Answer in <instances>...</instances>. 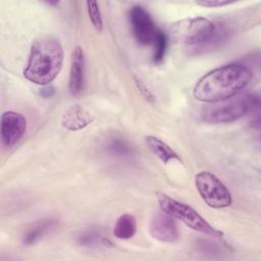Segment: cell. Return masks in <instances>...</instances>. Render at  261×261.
<instances>
[{
  "label": "cell",
  "instance_id": "cell-1",
  "mask_svg": "<svg viewBox=\"0 0 261 261\" xmlns=\"http://www.w3.org/2000/svg\"><path fill=\"white\" fill-rule=\"evenodd\" d=\"M252 80V71L245 65L230 63L203 75L196 84L193 95L202 102L215 103L236 96Z\"/></svg>",
  "mask_w": 261,
  "mask_h": 261
},
{
  "label": "cell",
  "instance_id": "cell-2",
  "mask_svg": "<svg viewBox=\"0 0 261 261\" xmlns=\"http://www.w3.org/2000/svg\"><path fill=\"white\" fill-rule=\"evenodd\" d=\"M63 56L62 46L57 39L43 37L36 40L31 47L23 76L37 85H49L60 72Z\"/></svg>",
  "mask_w": 261,
  "mask_h": 261
},
{
  "label": "cell",
  "instance_id": "cell-3",
  "mask_svg": "<svg viewBox=\"0 0 261 261\" xmlns=\"http://www.w3.org/2000/svg\"><path fill=\"white\" fill-rule=\"evenodd\" d=\"M259 96L246 94L212 103L201 112V117L208 123H228L251 113L259 106Z\"/></svg>",
  "mask_w": 261,
  "mask_h": 261
},
{
  "label": "cell",
  "instance_id": "cell-4",
  "mask_svg": "<svg viewBox=\"0 0 261 261\" xmlns=\"http://www.w3.org/2000/svg\"><path fill=\"white\" fill-rule=\"evenodd\" d=\"M158 203L161 211L180 220L190 228L211 237L221 238L223 236L222 231L213 227L189 205L176 201L163 193L158 194Z\"/></svg>",
  "mask_w": 261,
  "mask_h": 261
},
{
  "label": "cell",
  "instance_id": "cell-5",
  "mask_svg": "<svg viewBox=\"0 0 261 261\" xmlns=\"http://www.w3.org/2000/svg\"><path fill=\"white\" fill-rule=\"evenodd\" d=\"M214 30L215 22L204 17H191L172 23L169 33L175 42L197 47L206 43Z\"/></svg>",
  "mask_w": 261,
  "mask_h": 261
},
{
  "label": "cell",
  "instance_id": "cell-6",
  "mask_svg": "<svg viewBox=\"0 0 261 261\" xmlns=\"http://www.w3.org/2000/svg\"><path fill=\"white\" fill-rule=\"evenodd\" d=\"M197 191L211 208H225L231 204V195L226 186L213 173L201 171L195 176Z\"/></svg>",
  "mask_w": 261,
  "mask_h": 261
},
{
  "label": "cell",
  "instance_id": "cell-7",
  "mask_svg": "<svg viewBox=\"0 0 261 261\" xmlns=\"http://www.w3.org/2000/svg\"><path fill=\"white\" fill-rule=\"evenodd\" d=\"M128 19L136 41L143 46L153 45L159 29L145 7L134 5L128 11Z\"/></svg>",
  "mask_w": 261,
  "mask_h": 261
},
{
  "label": "cell",
  "instance_id": "cell-8",
  "mask_svg": "<svg viewBox=\"0 0 261 261\" xmlns=\"http://www.w3.org/2000/svg\"><path fill=\"white\" fill-rule=\"evenodd\" d=\"M27 128L25 118L17 112L6 111L1 115L2 143L10 148L23 136Z\"/></svg>",
  "mask_w": 261,
  "mask_h": 261
},
{
  "label": "cell",
  "instance_id": "cell-9",
  "mask_svg": "<svg viewBox=\"0 0 261 261\" xmlns=\"http://www.w3.org/2000/svg\"><path fill=\"white\" fill-rule=\"evenodd\" d=\"M149 227L151 236L160 242L174 243L179 238L174 218L163 211L156 212L152 216Z\"/></svg>",
  "mask_w": 261,
  "mask_h": 261
},
{
  "label": "cell",
  "instance_id": "cell-10",
  "mask_svg": "<svg viewBox=\"0 0 261 261\" xmlns=\"http://www.w3.org/2000/svg\"><path fill=\"white\" fill-rule=\"evenodd\" d=\"M85 81V55L80 46H76L71 54V63L68 79V90L71 95H79L84 89Z\"/></svg>",
  "mask_w": 261,
  "mask_h": 261
},
{
  "label": "cell",
  "instance_id": "cell-11",
  "mask_svg": "<svg viewBox=\"0 0 261 261\" xmlns=\"http://www.w3.org/2000/svg\"><path fill=\"white\" fill-rule=\"evenodd\" d=\"M94 120L93 113L81 105L68 108L61 117V125L68 130H80L88 126Z\"/></svg>",
  "mask_w": 261,
  "mask_h": 261
},
{
  "label": "cell",
  "instance_id": "cell-12",
  "mask_svg": "<svg viewBox=\"0 0 261 261\" xmlns=\"http://www.w3.org/2000/svg\"><path fill=\"white\" fill-rule=\"evenodd\" d=\"M145 142L149 149L164 163L170 160H180L179 156L165 142L154 136H147Z\"/></svg>",
  "mask_w": 261,
  "mask_h": 261
},
{
  "label": "cell",
  "instance_id": "cell-13",
  "mask_svg": "<svg viewBox=\"0 0 261 261\" xmlns=\"http://www.w3.org/2000/svg\"><path fill=\"white\" fill-rule=\"evenodd\" d=\"M137 230V221L132 214H122L116 220L113 234L119 240H128L134 237Z\"/></svg>",
  "mask_w": 261,
  "mask_h": 261
},
{
  "label": "cell",
  "instance_id": "cell-14",
  "mask_svg": "<svg viewBox=\"0 0 261 261\" xmlns=\"http://www.w3.org/2000/svg\"><path fill=\"white\" fill-rule=\"evenodd\" d=\"M228 30L225 27L224 23L222 22H215V30L213 35L210 37V39L197 47H192L193 53L194 54H198V53H203L206 52L208 50H212L218 46H220L228 37Z\"/></svg>",
  "mask_w": 261,
  "mask_h": 261
},
{
  "label": "cell",
  "instance_id": "cell-15",
  "mask_svg": "<svg viewBox=\"0 0 261 261\" xmlns=\"http://www.w3.org/2000/svg\"><path fill=\"white\" fill-rule=\"evenodd\" d=\"M56 224L54 219H44L42 221L37 222L32 228H30L22 238V243L25 246H30L39 241L45 233L48 232L51 228H53Z\"/></svg>",
  "mask_w": 261,
  "mask_h": 261
},
{
  "label": "cell",
  "instance_id": "cell-16",
  "mask_svg": "<svg viewBox=\"0 0 261 261\" xmlns=\"http://www.w3.org/2000/svg\"><path fill=\"white\" fill-rule=\"evenodd\" d=\"M107 148L111 154L119 157H130L134 153L132 146L127 142L117 138L112 139L108 143Z\"/></svg>",
  "mask_w": 261,
  "mask_h": 261
},
{
  "label": "cell",
  "instance_id": "cell-17",
  "mask_svg": "<svg viewBox=\"0 0 261 261\" xmlns=\"http://www.w3.org/2000/svg\"><path fill=\"white\" fill-rule=\"evenodd\" d=\"M153 46H154L153 61L155 63H160V62H162V60L165 56V52H166V48H167V36L161 30L158 31L156 38L153 42Z\"/></svg>",
  "mask_w": 261,
  "mask_h": 261
},
{
  "label": "cell",
  "instance_id": "cell-18",
  "mask_svg": "<svg viewBox=\"0 0 261 261\" xmlns=\"http://www.w3.org/2000/svg\"><path fill=\"white\" fill-rule=\"evenodd\" d=\"M100 241H103V239H102L101 231L98 228H88L82 231L77 237L79 244L85 247L94 246Z\"/></svg>",
  "mask_w": 261,
  "mask_h": 261
},
{
  "label": "cell",
  "instance_id": "cell-19",
  "mask_svg": "<svg viewBox=\"0 0 261 261\" xmlns=\"http://www.w3.org/2000/svg\"><path fill=\"white\" fill-rule=\"evenodd\" d=\"M87 10L90 17L91 22L95 27L97 31H102L103 29V22H102V16L99 9V4L97 1H87Z\"/></svg>",
  "mask_w": 261,
  "mask_h": 261
},
{
  "label": "cell",
  "instance_id": "cell-20",
  "mask_svg": "<svg viewBox=\"0 0 261 261\" xmlns=\"http://www.w3.org/2000/svg\"><path fill=\"white\" fill-rule=\"evenodd\" d=\"M233 1L227 0H204V1H197L196 4L204 6V7H221L224 5H228Z\"/></svg>",
  "mask_w": 261,
  "mask_h": 261
},
{
  "label": "cell",
  "instance_id": "cell-21",
  "mask_svg": "<svg viewBox=\"0 0 261 261\" xmlns=\"http://www.w3.org/2000/svg\"><path fill=\"white\" fill-rule=\"evenodd\" d=\"M135 82H136V85H137V87H138L140 93L142 94V96H143L146 100H148V101H150V102H153V101H154V97H153L152 93L148 90V88L145 86V84H144L141 80H139V79H137V77H135Z\"/></svg>",
  "mask_w": 261,
  "mask_h": 261
},
{
  "label": "cell",
  "instance_id": "cell-22",
  "mask_svg": "<svg viewBox=\"0 0 261 261\" xmlns=\"http://www.w3.org/2000/svg\"><path fill=\"white\" fill-rule=\"evenodd\" d=\"M40 94H41L43 97H45V98L51 97V96L54 94V88H53L52 86L46 85L44 88H42V89H41Z\"/></svg>",
  "mask_w": 261,
  "mask_h": 261
}]
</instances>
